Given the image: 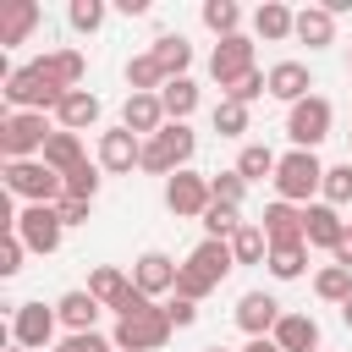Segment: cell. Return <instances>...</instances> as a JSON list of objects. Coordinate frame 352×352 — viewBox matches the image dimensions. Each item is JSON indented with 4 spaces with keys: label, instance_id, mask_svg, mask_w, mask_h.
I'll return each mask as SVG.
<instances>
[{
    "label": "cell",
    "instance_id": "6da1fadb",
    "mask_svg": "<svg viewBox=\"0 0 352 352\" xmlns=\"http://www.w3.org/2000/svg\"><path fill=\"white\" fill-rule=\"evenodd\" d=\"M236 270V253H231V242H214V236H204L187 258H182V275H176V297H192V302H204L226 275Z\"/></svg>",
    "mask_w": 352,
    "mask_h": 352
},
{
    "label": "cell",
    "instance_id": "7a4b0ae2",
    "mask_svg": "<svg viewBox=\"0 0 352 352\" xmlns=\"http://www.w3.org/2000/svg\"><path fill=\"white\" fill-rule=\"evenodd\" d=\"M192 148H198L192 126H187V121H165V126L143 143V170H154V176H165V182H170L176 170H187Z\"/></svg>",
    "mask_w": 352,
    "mask_h": 352
},
{
    "label": "cell",
    "instance_id": "3957f363",
    "mask_svg": "<svg viewBox=\"0 0 352 352\" xmlns=\"http://www.w3.org/2000/svg\"><path fill=\"white\" fill-rule=\"evenodd\" d=\"M6 192L28 198V204H60L66 198V176L50 170L44 160H6Z\"/></svg>",
    "mask_w": 352,
    "mask_h": 352
},
{
    "label": "cell",
    "instance_id": "277c9868",
    "mask_svg": "<svg viewBox=\"0 0 352 352\" xmlns=\"http://www.w3.org/2000/svg\"><path fill=\"white\" fill-rule=\"evenodd\" d=\"M324 187V165H319V154H308V148H292V154H280V165H275V192L286 198V204H302L308 209V198Z\"/></svg>",
    "mask_w": 352,
    "mask_h": 352
},
{
    "label": "cell",
    "instance_id": "5b68a950",
    "mask_svg": "<svg viewBox=\"0 0 352 352\" xmlns=\"http://www.w3.org/2000/svg\"><path fill=\"white\" fill-rule=\"evenodd\" d=\"M0 94H6V104H11V110H38V116H44V110H55V104L66 99V94H60V88L33 66V60H28V66H16V72L6 77V88H0Z\"/></svg>",
    "mask_w": 352,
    "mask_h": 352
},
{
    "label": "cell",
    "instance_id": "8992f818",
    "mask_svg": "<svg viewBox=\"0 0 352 352\" xmlns=\"http://www.w3.org/2000/svg\"><path fill=\"white\" fill-rule=\"evenodd\" d=\"M330 121H336V110H330V99H319V94H308V99H297L292 110H286V138L297 143V148H319L324 138H330Z\"/></svg>",
    "mask_w": 352,
    "mask_h": 352
},
{
    "label": "cell",
    "instance_id": "52a82bcc",
    "mask_svg": "<svg viewBox=\"0 0 352 352\" xmlns=\"http://www.w3.org/2000/svg\"><path fill=\"white\" fill-rule=\"evenodd\" d=\"M44 143H50V126H44L38 110H11V116L0 121V148H6V160H38Z\"/></svg>",
    "mask_w": 352,
    "mask_h": 352
},
{
    "label": "cell",
    "instance_id": "ba28073f",
    "mask_svg": "<svg viewBox=\"0 0 352 352\" xmlns=\"http://www.w3.org/2000/svg\"><path fill=\"white\" fill-rule=\"evenodd\" d=\"M170 319H165V308H148V314H132V319H116V352H160L165 341H170Z\"/></svg>",
    "mask_w": 352,
    "mask_h": 352
},
{
    "label": "cell",
    "instance_id": "9c48e42d",
    "mask_svg": "<svg viewBox=\"0 0 352 352\" xmlns=\"http://www.w3.org/2000/svg\"><path fill=\"white\" fill-rule=\"evenodd\" d=\"M60 209L55 204H28L22 214H16V236H22V248L28 253H55L60 248Z\"/></svg>",
    "mask_w": 352,
    "mask_h": 352
},
{
    "label": "cell",
    "instance_id": "30bf717a",
    "mask_svg": "<svg viewBox=\"0 0 352 352\" xmlns=\"http://www.w3.org/2000/svg\"><path fill=\"white\" fill-rule=\"evenodd\" d=\"M55 324H60L55 308H44V302H16V314H11V346L44 352V346L55 341Z\"/></svg>",
    "mask_w": 352,
    "mask_h": 352
},
{
    "label": "cell",
    "instance_id": "8fae6325",
    "mask_svg": "<svg viewBox=\"0 0 352 352\" xmlns=\"http://www.w3.org/2000/svg\"><path fill=\"white\" fill-rule=\"evenodd\" d=\"M209 204H214L209 176H198V170H176V176L165 182V209H170V214H182V220H204Z\"/></svg>",
    "mask_w": 352,
    "mask_h": 352
},
{
    "label": "cell",
    "instance_id": "7c38bea8",
    "mask_svg": "<svg viewBox=\"0 0 352 352\" xmlns=\"http://www.w3.org/2000/svg\"><path fill=\"white\" fill-rule=\"evenodd\" d=\"M248 72H258V66H253V38H248V33L220 38L214 55H209V77H214L220 88H231V82H242Z\"/></svg>",
    "mask_w": 352,
    "mask_h": 352
},
{
    "label": "cell",
    "instance_id": "4fadbf2b",
    "mask_svg": "<svg viewBox=\"0 0 352 352\" xmlns=\"http://www.w3.org/2000/svg\"><path fill=\"white\" fill-rule=\"evenodd\" d=\"M346 231H352V226L341 220V209H336V204H324V198H319V204H308V209H302V242H308V248L336 253V248L346 242Z\"/></svg>",
    "mask_w": 352,
    "mask_h": 352
},
{
    "label": "cell",
    "instance_id": "5bb4252c",
    "mask_svg": "<svg viewBox=\"0 0 352 352\" xmlns=\"http://www.w3.org/2000/svg\"><path fill=\"white\" fill-rule=\"evenodd\" d=\"M176 275H182V264H176L170 253H160V248L138 253V264H132V286H138L143 297H165V292H176Z\"/></svg>",
    "mask_w": 352,
    "mask_h": 352
},
{
    "label": "cell",
    "instance_id": "9a60e30c",
    "mask_svg": "<svg viewBox=\"0 0 352 352\" xmlns=\"http://www.w3.org/2000/svg\"><path fill=\"white\" fill-rule=\"evenodd\" d=\"M132 165H143V138H132L126 126H110V132H99V170H110V176H126Z\"/></svg>",
    "mask_w": 352,
    "mask_h": 352
},
{
    "label": "cell",
    "instance_id": "2e32d148",
    "mask_svg": "<svg viewBox=\"0 0 352 352\" xmlns=\"http://www.w3.org/2000/svg\"><path fill=\"white\" fill-rule=\"evenodd\" d=\"M280 314H286V308H280L270 292H242V297H236V324L248 330V341H258V336H275Z\"/></svg>",
    "mask_w": 352,
    "mask_h": 352
},
{
    "label": "cell",
    "instance_id": "e0dca14e",
    "mask_svg": "<svg viewBox=\"0 0 352 352\" xmlns=\"http://www.w3.org/2000/svg\"><path fill=\"white\" fill-rule=\"evenodd\" d=\"M165 121H170V116H165L160 94H126V104H121V126H126L132 138H143V143H148Z\"/></svg>",
    "mask_w": 352,
    "mask_h": 352
},
{
    "label": "cell",
    "instance_id": "ac0fdd59",
    "mask_svg": "<svg viewBox=\"0 0 352 352\" xmlns=\"http://www.w3.org/2000/svg\"><path fill=\"white\" fill-rule=\"evenodd\" d=\"M55 314H60L66 336H88V330H94V319H99L104 308H99V297H94L88 286H77V292H66V297L55 302Z\"/></svg>",
    "mask_w": 352,
    "mask_h": 352
},
{
    "label": "cell",
    "instance_id": "d6986e66",
    "mask_svg": "<svg viewBox=\"0 0 352 352\" xmlns=\"http://www.w3.org/2000/svg\"><path fill=\"white\" fill-rule=\"evenodd\" d=\"M280 352H319V319L314 314H280L275 336H270Z\"/></svg>",
    "mask_w": 352,
    "mask_h": 352
},
{
    "label": "cell",
    "instance_id": "ffe728a7",
    "mask_svg": "<svg viewBox=\"0 0 352 352\" xmlns=\"http://www.w3.org/2000/svg\"><path fill=\"white\" fill-rule=\"evenodd\" d=\"M264 236H270V248L302 242V209H297V204H286V198L264 204Z\"/></svg>",
    "mask_w": 352,
    "mask_h": 352
},
{
    "label": "cell",
    "instance_id": "44dd1931",
    "mask_svg": "<svg viewBox=\"0 0 352 352\" xmlns=\"http://www.w3.org/2000/svg\"><path fill=\"white\" fill-rule=\"evenodd\" d=\"M308 88H314V72H308L302 60H275V66H270V94H275V99L297 104V99H308Z\"/></svg>",
    "mask_w": 352,
    "mask_h": 352
},
{
    "label": "cell",
    "instance_id": "7402d4cb",
    "mask_svg": "<svg viewBox=\"0 0 352 352\" xmlns=\"http://www.w3.org/2000/svg\"><path fill=\"white\" fill-rule=\"evenodd\" d=\"M55 121H60V132H88V126L99 121V94H88V88H72V94L55 104Z\"/></svg>",
    "mask_w": 352,
    "mask_h": 352
},
{
    "label": "cell",
    "instance_id": "603a6c76",
    "mask_svg": "<svg viewBox=\"0 0 352 352\" xmlns=\"http://www.w3.org/2000/svg\"><path fill=\"white\" fill-rule=\"evenodd\" d=\"M33 66H38V72H44V77H50V82H55L60 94H72V88L82 82V72H88L77 50H50V55H38Z\"/></svg>",
    "mask_w": 352,
    "mask_h": 352
},
{
    "label": "cell",
    "instance_id": "cb8c5ba5",
    "mask_svg": "<svg viewBox=\"0 0 352 352\" xmlns=\"http://www.w3.org/2000/svg\"><path fill=\"white\" fill-rule=\"evenodd\" d=\"M253 33H258L264 44H280V38L297 33V11H286L280 0H264V6L253 11Z\"/></svg>",
    "mask_w": 352,
    "mask_h": 352
},
{
    "label": "cell",
    "instance_id": "d4e9b609",
    "mask_svg": "<svg viewBox=\"0 0 352 352\" xmlns=\"http://www.w3.org/2000/svg\"><path fill=\"white\" fill-rule=\"evenodd\" d=\"M38 16H44V11H38L33 0H11V6L0 11V50L22 44V38H28L33 28H38Z\"/></svg>",
    "mask_w": 352,
    "mask_h": 352
},
{
    "label": "cell",
    "instance_id": "484cf974",
    "mask_svg": "<svg viewBox=\"0 0 352 352\" xmlns=\"http://www.w3.org/2000/svg\"><path fill=\"white\" fill-rule=\"evenodd\" d=\"M292 38H302L308 50H324V44H336V16L324 11V6H302L297 11V33Z\"/></svg>",
    "mask_w": 352,
    "mask_h": 352
},
{
    "label": "cell",
    "instance_id": "4316f807",
    "mask_svg": "<svg viewBox=\"0 0 352 352\" xmlns=\"http://www.w3.org/2000/svg\"><path fill=\"white\" fill-rule=\"evenodd\" d=\"M50 170H60V176H72L88 154H82V138L77 132H50V143H44V154H38Z\"/></svg>",
    "mask_w": 352,
    "mask_h": 352
},
{
    "label": "cell",
    "instance_id": "83f0119b",
    "mask_svg": "<svg viewBox=\"0 0 352 352\" xmlns=\"http://www.w3.org/2000/svg\"><path fill=\"white\" fill-rule=\"evenodd\" d=\"M148 55L160 60V72H165V77H187V66H192V44H187L182 33H160Z\"/></svg>",
    "mask_w": 352,
    "mask_h": 352
},
{
    "label": "cell",
    "instance_id": "f1b7e54d",
    "mask_svg": "<svg viewBox=\"0 0 352 352\" xmlns=\"http://www.w3.org/2000/svg\"><path fill=\"white\" fill-rule=\"evenodd\" d=\"M275 165H280V160H275V148H270V143H242V154H236V165H231V170H236L242 182H264V176L275 182Z\"/></svg>",
    "mask_w": 352,
    "mask_h": 352
},
{
    "label": "cell",
    "instance_id": "f546056e",
    "mask_svg": "<svg viewBox=\"0 0 352 352\" xmlns=\"http://www.w3.org/2000/svg\"><path fill=\"white\" fill-rule=\"evenodd\" d=\"M88 292L99 297V308H121V302H126V292H132V280H126L116 264H99V270L88 275Z\"/></svg>",
    "mask_w": 352,
    "mask_h": 352
},
{
    "label": "cell",
    "instance_id": "4dcf8cb0",
    "mask_svg": "<svg viewBox=\"0 0 352 352\" xmlns=\"http://www.w3.org/2000/svg\"><path fill=\"white\" fill-rule=\"evenodd\" d=\"M160 104H165L170 121H187V116L198 110V82H192V77H170V82L160 88Z\"/></svg>",
    "mask_w": 352,
    "mask_h": 352
},
{
    "label": "cell",
    "instance_id": "1f68e13d",
    "mask_svg": "<svg viewBox=\"0 0 352 352\" xmlns=\"http://www.w3.org/2000/svg\"><path fill=\"white\" fill-rule=\"evenodd\" d=\"M204 28L214 38H236L242 33V6L236 0H204Z\"/></svg>",
    "mask_w": 352,
    "mask_h": 352
},
{
    "label": "cell",
    "instance_id": "d6a6232c",
    "mask_svg": "<svg viewBox=\"0 0 352 352\" xmlns=\"http://www.w3.org/2000/svg\"><path fill=\"white\" fill-rule=\"evenodd\" d=\"M270 275L275 280H297L302 270H308V242H286V248H270Z\"/></svg>",
    "mask_w": 352,
    "mask_h": 352
},
{
    "label": "cell",
    "instance_id": "836d02e7",
    "mask_svg": "<svg viewBox=\"0 0 352 352\" xmlns=\"http://www.w3.org/2000/svg\"><path fill=\"white\" fill-rule=\"evenodd\" d=\"M126 82H132V94H160L170 77L160 72V60H154V55H132V60H126Z\"/></svg>",
    "mask_w": 352,
    "mask_h": 352
},
{
    "label": "cell",
    "instance_id": "e575fe53",
    "mask_svg": "<svg viewBox=\"0 0 352 352\" xmlns=\"http://www.w3.org/2000/svg\"><path fill=\"white\" fill-rule=\"evenodd\" d=\"M231 253H236V264H264L270 258V236H264V226H242L236 236H231Z\"/></svg>",
    "mask_w": 352,
    "mask_h": 352
},
{
    "label": "cell",
    "instance_id": "d590c367",
    "mask_svg": "<svg viewBox=\"0 0 352 352\" xmlns=\"http://www.w3.org/2000/svg\"><path fill=\"white\" fill-rule=\"evenodd\" d=\"M242 226H248V220H242V209H231V204H209V209H204V231H209L214 242H231Z\"/></svg>",
    "mask_w": 352,
    "mask_h": 352
},
{
    "label": "cell",
    "instance_id": "8d00e7d4",
    "mask_svg": "<svg viewBox=\"0 0 352 352\" xmlns=\"http://www.w3.org/2000/svg\"><path fill=\"white\" fill-rule=\"evenodd\" d=\"M314 292H319L324 302H336V308H341V302L352 297V270H341V264H324V270L314 275Z\"/></svg>",
    "mask_w": 352,
    "mask_h": 352
},
{
    "label": "cell",
    "instance_id": "74e56055",
    "mask_svg": "<svg viewBox=\"0 0 352 352\" xmlns=\"http://www.w3.org/2000/svg\"><path fill=\"white\" fill-rule=\"evenodd\" d=\"M319 198L336 204V209L352 204V160H346V165H324V187H319Z\"/></svg>",
    "mask_w": 352,
    "mask_h": 352
},
{
    "label": "cell",
    "instance_id": "f35d334b",
    "mask_svg": "<svg viewBox=\"0 0 352 352\" xmlns=\"http://www.w3.org/2000/svg\"><path fill=\"white\" fill-rule=\"evenodd\" d=\"M66 22H72L77 33H99V28H104V0H72V6H66Z\"/></svg>",
    "mask_w": 352,
    "mask_h": 352
},
{
    "label": "cell",
    "instance_id": "ab89813d",
    "mask_svg": "<svg viewBox=\"0 0 352 352\" xmlns=\"http://www.w3.org/2000/svg\"><path fill=\"white\" fill-rule=\"evenodd\" d=\"M214 132H220V138H242V132H248V104L220 99V104H214Z\"/></svg>",
    "mask_w": 352,
    "mask_h": 352
},
{
    "label": "cell",
    "instance_id": "60d3db41",
    "mask_svg": "<svg viewBox=\"0 0 352 352\" xmlns=\"http://www.w3.org/2000/svg\"><path fill=\"white\" fill-rule=\"evenodd\" d=\"M209 192H214V204H231V209H242V198H248V182H242L236 170H214V176H209Z\"/></svg>",
    "mask_w": 352,
    "mask_h": 352
},
{
    "label": "cell",
    "instance_id": "b9f144b4",
    "mask_svg": "<svg viewBox=\"0 0 352 352\" xmlns=\"http://www.w3.org/2000/svg\"><path fill=\"white\" fill-rule=\"evenodd\" d=\"M94 192H99V165H77L72 176H66V198H82V204H94Z\"/></svg>",
    "mask_w": 352,
    "mask_h": 352
},
{
    "label": "cell",
    "instance_id": "7bdbcfd3",
    "mask_svg": "<svg viewBox=\"0 0 352 352\" xmlns=\"http://www.w3.org/2000/svg\"><path fill=\"white\" fill-rule=\"evenodd\" d=\"M258 94H270V72H248V77H242V82H231V88H226L220 99H236V104H253Z\"/></svg>",
    "mask_w": 352,
    "mask_h": 352
},
{
    "label": "cell",
    "instance_id": "ee69618b",
    "mask_svg": "<svg viewBox=\"0 0 352 352\" xmlns=\"http://www.w3.org/2000/svg\"><path fill=\"white\" fill-rule=\"evenodd\" d=\"M160 308H165V319H170L176 330L198 324V302H192V297H176V292H170V302H160Z\"/></svg>",
    "mask_w": 352,
    "mask_h": 352
},
{
    "label": "cell",
    "instance_id": "f6af8a7d",
    "mask_svg": "<svg viewBox=\"0 0 352 352\" xmlns=\"http://www.w3.org/2000/svg\"><path fill=\"white\" fill-rule=\"evenodd\" d=\"M22 253H28V248H22V236H16V231H6V242H0V275H6V280L22 270Z\"/></svg>",
    "mask_w": 352,
    "mask_h": 352
},
{
    "label": "cell",
    "instance_id": "bcb514c9",
    "mask_svg": "<svg viewBox=\"0 0 352 352\" xmlns=\"http://www.w3.org/2000/svg\"><path fill=\"white\" fill-rule=\"evenodd\" d=\"M55 352H116V341H104L99 330H88V336H66Z\"/></svg>",
    "mask_w": 352,
    "mask_h": 352
},
{
    "label": "cell",
    "instance_id": "7dc6e473",
    "mask_svg": "<svg viewBox=\"0 0 352 352\" xmlns=\"http://www.w3.org/2000/svg\"><path fill=\"white\" fill-rule=\"evenodd\" d=\"M55 209H60V226H88V204L82 198H60Z\"/></svg>",
    "mask_w": 352,
    "mask_h": 352
},
{
    "label": "cell",
    "instance_id": "c3c4849f",
    "mask_svg": "<svg viewBox=\"0 0 352 352\" xmlns=\"http://www.w3.org/2000/svg\"><path fill=\"white\" fill-rule=\"evenodd\" d=\"M330 258H336V264H341V270H352V231H346V242H341V248H336V253H330Z\"/></svg>",
    "mask_w": 352,
    "mask_h": 352
},
{
    "label": "cell",
    "instance_id": "681fc988",
    "mask_svg": "<svg viewBox=\"0 0 352 352\" xmlns=\"http://www.w3.org/2000/svg\"><path fill=\"white\" fill-rule=\"evenodd\" d=\"M242 352H280V346H275V341H270V336H258V341H248V346H242Z\"/></svg>",
    "mask_w": 352,
    "mask_h": 352
},
{
    "label": "cell",
    "instance_id": "f907efd6",
    "mask_svg": "<svg viewBox=\"0 0 352 352\" xmlns=\"http://www.w3.org/2000/svg\"><path fill=\"white\" fill-rule=\"evenodd\" d=\"M341 324H346V330H352V297H346V302H341Z\"/></svg>",
    "mask_w": 352,
    "mask_h": 352
},
{
    "label": "cell",
    "instance_id": "816d5d0a",
    "mask_svg": "<svg viewBox=\"0 0 352 352\" xmlns=\"http://www.w3.org/2000/svg\"><path fill=\"white\" fill-rule=\"evenodd\" d=\"M204 352H226V346H204Z\"/></svg>",
    "mask_w": 352,
    "mask_h": 352
},
{
    "label": "cell",
    "instance_id": "f5cc1de1",
    "mask_svg": "<svg viewBox=\"0 0 352 352\" xmlns=\"http://www.w3.org/2000/svg\"><path fill=\"white\" fill-rule=\"evenodd\" d=\"M11 352H28V346H11Z\"/></svg>",
    "mask_w": 352,
    "mask_h": 352
},
{
    "label": "cell",
    "instance_id": "db71d44e",
    "mask_svg": "<svg viewBox=\"0 0 352 352\" xmlns=\"http://www.w3.org/2000/svg\"><path fill=\"white\" fill-rule=\"evenodd\" d=\"M346 60H352V55H346Z\"/></svg>",
    "mask_w": 352,
    "mask_h": 352
}]
</instances>
